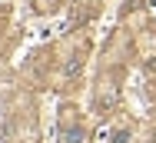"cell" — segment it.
Here are the masks:
<instances>
[{"label": "cell", "mask_w": 156, "mask_h": 143, "mask_svg": "<svg viewBox=\"0 0 156 143\" xmlns=\"http://www.w3.org/2000/svg\"><path fill=\"white\" fill-rule=\"evenodd\" d=\"M113 143H129V133H126V130H120V133L113 137Z\"/></svg>", "instance_id": "cell-3"}, {"label": "cell", "mask_w": 156, "mask_h": 143, "mask_svg": "<svg viewBox=\"0 0 156 143\" xmlns=\"http://www.w3.org/2000/svg\"><path fill=\"white\" fill-rule=\"evenodd\" d=\"M73 73H80V60H70L66 63V77H73Z\"/></svg>", "instance_id": "cell-2"}, {"label": "cell", "mask_w": 156, "mask_h": 143, "mask_svg": "<svg viewBox=\"0 0 156 143\" xmlns=\"http://www.w3.org/2000/svg\"><path fill=\"white\" fill-rule=\"evenodd\" d=\"M80 140H83L80 123H76V127H66V123H63V140H60V143H80Z\"/></svg>", "instance_id": "cell-1"}]
</instances>
